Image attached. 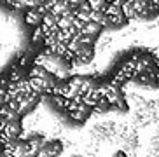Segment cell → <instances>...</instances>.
Here are the masks:
<instances>
[{
    "label": "cell",
    "mask_w": 159,
    "mask_h": 157,
    "mask_svg": "<svg viewBox=\"0 0 159 157\" xmlns=\"http://www.w3.org/2000/svg\"><path fill=\"white\" fill-rule=\"evenodd\" d=\"M102 32H103L102 25L94 23V21H88V23L84 25V28H82V33H84V35H93V37H98Z\"/></svg>",
    "instance_id": "obj_4"
},
{
    "label": "cell",
    "mask_w": 159,
    "mask_h": 157,
    "mask_svg": "<svg viewBox=\"0 0 159 157\" xmlns=\"http://www.w3.org/2000/svg\"><path fill=\"white\" fill-rule=\"evenodd\" d=\"M112 44H114V37H112V35H102V37L98 38V42H96L94 49H96L98 54H103V52L110 51Z\"/></svg>",
    "instance_id": "obj_1"
},
{
    "label": "cell",
    "mask_w": 159,
    "mask_h": 157,
    "mask_svg": "<svg viewBox=\"0 0 159 157\" xmlns=\"http://www.w3.org/2000/svg\"><path fill=\"white\" fill-rule=\"evenodd\" d=\"M89 18H91V21L102 25V21L107 18V14L103 12V11H100V9H93V11H91V14H89Z\"/></svg>",
    "instance_id": "obj_6"
},
{
    "label": "cell",
    "mask_w": 159,
    "mask_h": 157,
    "mask_svg": "<svg viewBox=\"0 0 159 157\" xmlns=\"http://www.w3.org/2000/svg\"><path fill=\"white\" fill-rule=\"evenodd\" d=\"M121 7H122V14H124L129 21H131V19H136V16H138V14H136L135 0H124Z\"/></svg>",
    "instance_id": "obj_3"
},
{
    "label": "cell",
    "mask_w": 159,
    "mask_h": 157,
    "mask_svg": "<svg viewBox=\"0 0 159 157\" xmlns=\"http://www.w3.org/2000/svg\"><path fill=\"white\" fill-rule=\"evenodd\" d=\"M145 30H156V28H159V19H152V21H149V23H145Z\"/></svg>",
    "instance_id": "obj_7"
},
{
    "label": "cell",
    "mask_w": 159,
    "mask_h": 157,
    "mask_svg": "<svg viewBox=\"0 0 159 157\" xmlns=\"http://www.w3.org/2000/svg\"><path fill=\"white\" fill-rule=\"evenodd\" d=\"M103 12L107 14V16H110V18H114V16H119V14H122V7L117 4H107L105 5V9H103Z\"/></svg>",
    "instance_id": "obj_5"
},
{
    "label": "cell",
    "mask_w": 159,
    "mask_h": 157,
    "mask_svg": "<svg viewBox=\"0 0 159 157\" xmlns=\"http://www.w3.org/2000/svg\"><path fill=\"white\" fill-rule=\"evenodd\" d=\"M112 157H129V154H128L126 150H117Z\"/></svg>",
    "instance_id": "obj_8"
},
{
    "label": "cell",
    "mask_w": 159,
    "mask_h": 157,
    "mask_svg": "<svg viewBox=\"0 0 159 157\" xmlns=\"http://www.w3.org/2000/svg\"><path fill=\"white\" fill-rule=\"evenodd\" d=\"M124 96H126L129 106H135V108H140V106H143L145 103H147V98L138 94V92H126Z\"/></svg>",
    "instance_id": "obj_2"
},
{
    "label": "cell",
    "mask_w": 159,
    "mask_h": 157,
    "mask_svg": "<svg viewBox=\"0 0 159 157\" xmlns=\"http://www.w3.org/2000/svg\"><path fill=\"white\" fill-rule=\"evenodd\" d=\"M152 4H154L156 7H157V9H159V0H152Z\"/></svg>",
    "instance_id": "obj_9"
}]
</instances>
